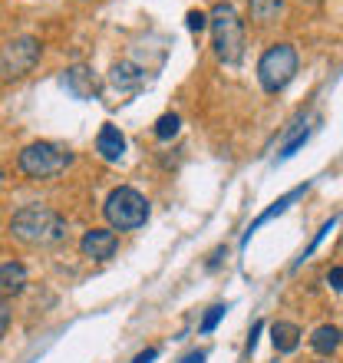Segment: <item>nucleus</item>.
I'll list each match as a JSON object with an SVG mask.
<instances>
[{"instance_id": "1", "label": "nucleus", "mask_w": 343, "mask_h": 363, "mask_svg": "<svg viewBox=\"0 0 343 363\" xmlns=\"http://www.w3.org/2000/svg\"><path fill=\"white\" fill-rule=\"evenodd\" d=\"M10 235L23 245H33V248H50V245H60L67 238V218L57 208L33 201V205H23L20 211H13Z\"/></svg>"}, {"instance_id": "2", "label": "nucleus", "mask_w": 343, "mask_h": 363, "mask_svg": "<svg viewBox=\"0 0 343 363\" xmlns=\"http://www.w3.org/2000/svg\"><path fill=\"white\" fill-rule=\"evenodd\" d=\"M208 27L221 63H238L244 57V23H241L238 10L231 4H215V10L208 13Z\"/></svg>"}, {"instance_id": "3", "label": "nucleus", "mask_w": 343, "mask_h": 363, "mask_svg": "<svg viewBox=\"0 0 343 363\" xmlns=\"http://www.w3.org/2000/svg\"><path fill=\"white\" fill-rule=\"evenodd\" d=\"M103 215L113 231H135L142 228L145 218H149V201L133 185H119V189H113L106 195Z\"/></svg>"}, {"instance_id": "4", "label": "nucleus", "mask_w": 343, "mask_h": 363, "mask_svg": "<svg viewBox=\"0 0 343 363\" xmlns=\"http://www.w3.org/2000/svg\"><path fill=\"white\" fill-rule=\"evenodd\" d=\"M69 162H73V155L57 143H30L17 155L20 172L37 182H50V179H57V175H63Z\"/></svg>"}, {"instance_id": "5", "label": "nucleus", "mask_w": 343, "mask_h": 363, "mask_svg": "<svg viewBox=\"0 0 343 363\" xmlns=\"http://www.w3.org/2000/svg\"><path fill=\"white\" fill-rule=\"evenodd\" d=\"M297 67H300V57L291 43H274L267 47L257 60V83L264 93H281V89L291 86V79L297 77Z\"/></svg>"}, {"instance_id": "6", "label": "nucleus", "mask_w": 343, "mask_h": 363, "mask_svg": "<svg viewBox=\"0 0 343 363\" xmlns=\"http://www.w3.org/2000/svg\"><path fill=\"white\" fill-rule=\"evenodd\" d=\"M40 60V40L23 33V37H13L7 47L0 50V77L4 79H17L27 77L30 69L37 67Z\"/></svg>"}, {"instance_id": "7", "label": "nucleus", "mask_w": 343, "mask_h": 363, "mask_svg": "<svg viewBox=\"0 0 343 363\" xmlns=\"http://www.w3.org/2000/svg\"><path fill=\"white\" fill-rule=\"evenodd\" d=\"M116 248H119V238H116L113 228H89L83 238H79V251H83V258H89V261L113 258Z\"/></svg>"}, {"instance_id": "8", "label": "nucleus", "mask_w": 343, "mask_h": 363, "mask_svg": "<svg viewBox=\"0 0 343 363\" xmlns=\"http://www.w3.org/2000/svg\"><path fill=\"white\" fill-rule=\"evenodd\" d=\"M96 152L103 155L106 162H119L125 152V135L119 133V125L106 123L103 129H99V135H96Z\"/></svg>"}, {"instance_id": "9", "label": "nucleus", "mask_w": 343, "mask_h": 363, "mask_svg": "<svg viewBox=\"0 0 343 363\" xmlns=\"http://www.w3.org/2000/svg\"><path fill=\"white\" fill-rule=\"evenodd\" d=\"M27 287V268L20 261H4L0 264V297H13Z\"/></svg>"}, {"instance_id": "10", "label": "nucleus", "mask_w": 343, "mask_h": 363, "mask_svg": "<svg viewBox=\"0 0 343 363\" xmlns=\"http://www.w3.org/2000/svg\"><path fill=\"white\" fill-rule=\"evenodd\" d=\"M300 327L291 324V320H277L274 327H271V344H274L277 354H294L297 347H300Z\"/></svg>"}, {"instance_id": "11", "label": "nucleus", "mask_w": 343, "mask_h": 363, "mask_svg": "<svg viewBox=\"0 0 343 363\" xmlns=\"http://www.w3.org/2000/svg\"><path fill=\"white\" fill-rule=\"evenodd\" d=\"M304 191H307V185H297V189H291V191H287V195H281V199H277V201H274V205H271V208H267V211H261V215H257V218L251 221V228H248V235H244V241H248L251 235H254V231L261 228V225H267V221H271V218H277V215H284V211L291 208V201H297V199H300V195H304Z\"/></svg>"}, {"instance_id": "12", "label": "nucleus", "mask_w": 343, "mask_h": 363, "mask_svg": "<svg viewBox=\"0 0 343 363\" xmlns=\"http://www.w3.org/2000/svg\"><path fill=\"white\" fill-rule=\"evenodd\" d=\"M340 344H343V330L334 324H320L314 334H310V347H314V354H320V357L337 354Z\"/></svg>"}, {"instance_id": "13", "label": "nucleus", "mask_w": 343, "mask_h": 363, "mask_svg": "<svg viewBox=\"0 0 343 363\" xmlns=\"http://www.w3.org/2000/svg\"><path fill=\"white\" fill-rule=\"evenodd\" d=\"M284 10V0H251V20L254 23H271Z\"/></svg>"}, {"instance_id": "14", "label": "nucleus", "mask_w": 343, "mask_h": 363, "mask_svg": "<svg viewBox=\"0 0 343 363\" xmlns=\"http://www.w3.org/2000/svg\"><path fill=\"white\" fill-rule=\"evenodd\" d=\"M113 83L119 89L139 86V83H142V73H139V67H133V63H119V67L113 69Z\"/></svg>"}, {"instance_id": "15", "label": "nucleus", "mask_w": 343, "mask_h": 363, "mask_svg": "<svg viewBox=\"0 0 343 363\" xmlns=\"http://www.w3.org/2000/svg\"><path fill=\"white\" fill-rule=\"evenodd\" d=\"M179 125H181V119H179L175 113L159 116V123H155V139H162V143H169L172 135H179Z\"/></svg>"}, {"instance_id": "16", "label": "nucleus", "mask_w": 343, "mask_h": 363, "mask_svg": "<svg viewBox=\"0 0 343 363\" xmlns=\"http://www.w3.org/2000/svg\"><path fill=\"white\" fill-rule=\"evenodd\" d=\"M225 311H228L225 304H215V307H211L208 314H205V320H201V334H211V330L218 327V320L225 317Z\"/></svg>"}, {"instance_id": "17", "label": "nucleus", "mask_w": 343, "mask_h": 363, "mask_svg": "<svg viewBox=\"0 0 343 363\" xmlns=\"http://www.w3.org/2000/svg\"><path fill=\"white\" fill-rule=\"evenodd\" d=\"M304 143H307V129H304V133H297L294 139H291V143H287L284 149H281V155H277V162H287L291 155H297V149H304Z\"/></svg>"}, {"instance_id": "18", "label": "nucleus", "mask_w": 343, "mask_h": 363, "mask_svg": "<svg viewBox=\"0 0 343 363\" xmlns=\"http://www.w3.org/2000/svg\"><path fill=\"white\" fill-rule=\"evenodd\" d=\"M185 27H189L191 33H201V30L208 27V13H205V10H189V17H185Z\"/></svg>"}, {"instance_id": "19", "label": "nucleus", "mask_w": 343, "mask_h": 363, "mask_svg": "<svg viewBox=\"0 0 343 363\" xmlns=\"http://www.w3.org/2000/svg\"><path fill=\"white\" fill-rule=\"evenodd\" d=\"M7 327H10V307H7V301L0 297V340L7 334Z\"/></svg>"}, {"instance_id": "20", "label": "nucleus", "mask_w": 343, "mask_h": 363, "mask_svg": "<svg viewBox=\"0 0 343 363\" xmlns=\"http://www.w3.org/2000/svg\"><path fill=\"white\" fill-rule=\"evenodd\" d=\"M327 284L334 287V291H343V268H330V274H327Z\"/></svg>"}, {"instance_id": "21", "label": "nucleus", "mask_w": 343, "mask_h": 363, "mask_svg": "<svg viewBox=\"0 0 343 363\" xmlns=\"http://www.w3.org/2000/svg\"><path fill=\"white\" fill-rule=\"evenodd\" d=\"M152 360H159V347H149V350H142V354L135 357L133 363H152Z\"/></svg>"}, {"instance_id": "22", "label": "nucleus", "mask_w": 343, "mask_h": 363, "mask_svg": "<svg viewBox=\"0 0 343 363\" xmlns=\"http://www.w3.org/2000/svg\"><path fill=\"white\" fill-rule=\"evenodd\" d=\"M261 330H264V324L257 320V324L251 327V337H248V350H254V344H257V334H261Z\"/></svg>"}, {"instance_id": "23", "label": "nucleus", "mask_w": 343, "mask_h": 363, "mask_svg": "<svg viewBox=\"0 0 343 363\" xmlns=\"http://www.w3.org/2000/svg\"><path fill=\"white\" fill-rule=\"evenodd\" d=\"M179 363H205V350H195V354H189V357H181Z\"/></svg>"}]
</instances>
